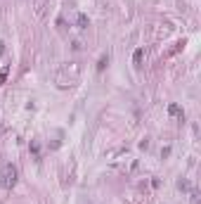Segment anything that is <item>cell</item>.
I'll return each mask as SVG.
<instances>
[{
    "label": "cell",
    "mask_w": 201,
    "mask_h": 204,
    "mask_svg": "<svg viewBox=\"0 0 201 204\" xmlns=\"http://www.w3.org/2000/svg\"><path fill=\"white\" fill-rule=\"evenodd\" d=\"M0 183L5 185V188H12V185L17 183V169H14V166H5L2 173H0Z\"/></svg>",
    "instance_id": "obj_1"
},
{
    "label": "cell",
    "mask_w": 201,
    "mask_h": 204,
    "mask_svg": "<svg viewBox=\"0 0 201 204\" xmlns=\"http://www.w3.org/2000/svg\"><path fill=\"white\" fill-rule=\"evenodd\" d=\"M170 114H180V107H177V104H170Z\"/></svg>",
    "instance_id": "obj_4"
},
{
    "label": "cell",
    "mask_w": 201,
    "mask_h": 204,
    "mask_svg": "<svg viewBox=\"0 0 201 204\" xmlns=\"http://www.w3.org/2000/svg\"><path fill=\"white\" fill-rule=\"evenodd\" d=\"M107 62H109V57H102V60H100V64H97V69H100V71H102V69H104V64H107Z\"/></svg>",
    "instance_id": "obj_2"
},
{
    "label": "cell",
    "mask_w": 201,
    "mask_h": 204,
    "mask_svg": "<svg viewBox=\"0 0 201 204\" xmlns=\"http://www.w3.org/2000/svg\"><path fill=\"white\" fill-rule=\"evenodd\" d=\"M142 62V50H137V52H135V64H140Z\"/></svg>",
    "instance_id": "obj_3"
}]
</instances>
